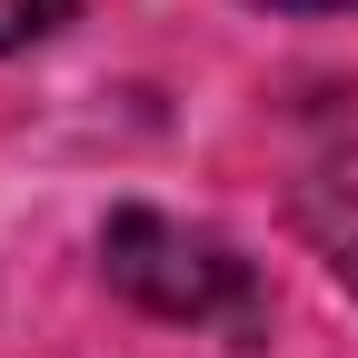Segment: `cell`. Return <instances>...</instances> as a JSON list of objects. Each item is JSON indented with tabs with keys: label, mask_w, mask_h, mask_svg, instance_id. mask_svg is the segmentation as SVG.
Wrapping results in <instances>:
<instances>
[{
	"label": "cell",
	"mask_w": 358,
	"mask_h": 358,
	"mask_svg": "<svg viewBox=\"0 0 358 358\" xmlns=\"http://www.w3.org/2000/svg\"><path fill=\"white\" fill-rule=\"evenodd\" d=\"M110 279L159 308V319H219V308H239V259L199 239V229H179V219L159 209H120L110 219Z\"/></svg>",
	"instance_id": "obj_1"
},
{
	"label": "cell",
	"mask_w": 358,
	"mask_h": 358,
	"mask_svg": "<svg viewBox=\"0 0 358 358\" xmlns=\"http://www.w3.org/2000/svg\"><path fill=\"white\" fill-rule=\"evenodd\" d=\"M299 219H308V239H319V259L358 289V140H348V150H329L319 169H308Z\"/></svg>",
	"instance_id": "obj_2"
},
{
	"label": "cell",
	"mask_w": 358,
	"mask_h": 358,
	"mask_svg": "<svg viewBox=\"0 0 358 358\" xmlns=\"http://www.w3.org/2000/svg\"><path fill=\"white\" fill-rule=\"evenodd\" d=\"M70 20V0H0V50H30Z\"/></svg>",
	"instance_id": "obj_3"
},
{
	"label": "cell",
	"mask_w": 358,
	"mask_h": 358,
	"mask_svg": "<svg viewBox=\"0 0 358 358\" xmlns=\"http://www.w3.org/2000/svg\"><path fill=\"white\" fill-rule=\"evenodd\" d=\"M268 10H348V0H268Z\"/></svg>",
	"instance_id": "obj_4"
}]
</instances>
